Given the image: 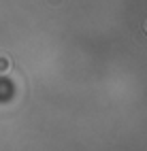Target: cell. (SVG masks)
<instances>
[{
  "mask_svg": "<svg viewBox=\"0 0 147 151\" xmlns=\"http://www.w3.org/2000/svg\"><path fill=\"white\" fill-rule=\"evenodd\" d=\"M0 70H6V60H2V62H0Z\"/></svg>",
  "mask_w": 147,
  "mask_h": 151,
  "instance_id": "6da1fadb",
  "label": "cell"
}]
</instances>
